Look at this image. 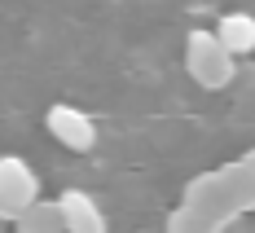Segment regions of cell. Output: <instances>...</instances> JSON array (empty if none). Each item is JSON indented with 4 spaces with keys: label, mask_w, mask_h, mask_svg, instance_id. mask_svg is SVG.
<instances>
[{
    "label": "cell",
    "mask_w": 255,
    "mask_h": 233,
    "mask_svg": "<svg viewBox=\"0 0 255 233\" xmlns=\"http://www.w3.org/2000/svg\"><path fill=\"white\" fill-rule=\"evenodd\" d=\"M62 220H66L71 233H106L97 207H93L84 194H66V198H62Z\"/></svg>",
    "instance_id": "277c9868"
},
{
    "label": "cell",
    "mask_w": 255,
    "mask_h": 233,
    "mask_svg": "<svg viewBox=\"0 0 255 233\" xmlns=\"http://www.w3.org/2000/svg\"><path fill=\"white\" fill-rule=\"evenodd\" d=\"M216 35H220V44L229 53H251L255 49V18L251 13H229Z\"/></svg>",
    "instance_id": "5b68a950"
},
{
    "label": "cell",
    "mask_w": 255,
    "mask_h": 233,
    "mask_svg": "<svg viewBox=\"0 0 255 233\" xmlns=\"http://www.w3.org/2000/svg\"><path fill=\"white\" fill-rule=\"evenodd\" d=\"M49 132L66 145V150H93V141H97L88 115H79L75 106H53L49 110Z\"/></svg>",
    "instance_id": "7a4b0ae2"
},
{
    "label": "cell",
    "mask_w": 255,
    "mask_h": 233,
    "mask_svg": "<svg viewBox=\"0 0 255 233\" xmlns=\"http://www.w3.org/2000/svg\"><path fill=\"white\" fill-rule=\"evenodd\" d=\"M62 207H49V203H35L18 216V233H62Z\"/></svg>",
    "instance_id": "8992f818"
},
{
    "label": "cell",
    "mask_w": 255,
    "mask_h": 233,
    "mask_svg": "<svg viewBox=\"0 0 255 233\" xmlns=\"http://www.w3.org/2000/svg\"><path fill=\"white\" fill-rule=\"evenodd\" d=\"M229 57L233 53L220 44V35H189V71L203 79L207 88H216V84H225V79L233 75V66H229Z\"/></svg>",
    "instance_id": "6da1fadb"
},
{
    "label": "cell",
    "mask_w": 255,
    "mask_h": 233,
    "mask_svg": "<svg viewBox=\"0 0 255 233\" xmlns=\"http://www.w3.org/2000/svg\"><path fill=\"white\" fill-rule=\"evenodd\" d=\"M0 172H4V207L22 216L26 207H35V176H31V167L18 163V158H4L0 163Z\"/></svg>",
    "instance_id": "3957f363"
}]
</instances>
